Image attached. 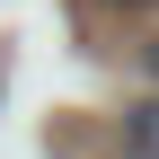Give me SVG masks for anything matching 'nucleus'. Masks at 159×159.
I'll use <instances>...</instances> for the list:
<instances>
[{"label": "nucleus", "mask_w": 159, "mask_h": 159, "mask_svg": "<svg viewBox=\"0 0 159 159\" xmlns=\"http://www.w3.org/2000/svg\"><path fill=\"white\" fill-rule=\"evenodd\" d=\"M150 71H159V44H150Z\"/></svg>", "instance_id": "nucleus-2"}, {"label": "nucleus", "mask_w": 159, "mask_h": 159, "mask_svg": "<svg viewBox=\"0 0 159 159\" xmlns=\"http://www.w3.org/2000/svg\"><path fill=\"white\" fill-rule=\"evenodd\" d=\"M124 150H133V159H159V97L124 115Z\"/></svg>", "instance_id": "nucleus-1"}]
</instances>
